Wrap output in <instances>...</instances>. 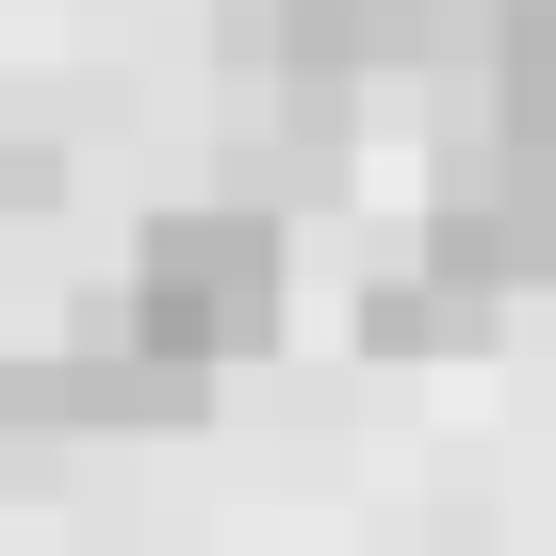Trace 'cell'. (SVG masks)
I'll list each match as a JSON object with an SVG mask.
<instances>
[{"label": "cell", "mask_w": 556, "mask_h": 556, "mask_svg": "<svg viewBox=\"0 0 556 556\" xmlns=\"http://www.w3.org/2000/svg\"><path fill=\"white\" fill-rule=\"evenodd\" d=\"M99 344L164 361V377H245L278 344V213L262 197H180L131 229V278L99 295Z\"/></svg>", "instance_id": "1"}, {"label": "cell", "mask_w": 556, "mask_h": 556, "mask_svg": "<svg viewBox=\"0 0 556 556\" xmlns=\"http://www.w3.org/2000/svg\"><path fill=\"white\" fill-rule=\"evenodd\" d=\"M409 262L442 278V295H475L491 328L540 312V295H556V164L507 148V131H458L442 180H426V245H409Z\"/></svg>", "instance_id": "2"}, {"label": "cell", "mask_w": 556, "mask_h": 556, "mask_svg": "<svg viewBox=\"0 0 556 556\" xmlns=\"http://www.w3.org/2000/svg\"><path fill=\"white\" fill-rule=\"evenodd\" d=\"M491 34V0H229V66L245 83H393Z\"/></svg>", "instance_id": "3"}, {"label": "cell", "mask_w": 556, "mask_h": 556, "mask_svg": "<svg viewBox=\"0 0 556 556\" xmlns=\"http://www.w3.org/2000/svg\"><path fill=\"white\" fill-rule=\"evenodd\" d=\"M213 409V377H164L131 344H0V458L17 442H180Z\"/></svg>", "instance_id": "4"}, {"label": "cell", "mask_w": 556, "mask_h": 556, "mask_svg": "<svg viewBox=\"0 0 556 556\" xmlns=\"http://www.w3.org/2000/svg\"><path fill=\"white\" fill-rule=\"evenodd\" d=\"M475 131H507V148H540L556 164V0H491V34H475Z\"/></svg>", "instance_id": "5"}, {"label": "cell", "mask_w": 556, "mask_h": 556, "mask_svg": "<svg viewBox=\"0 0 556 556\" xmlns=\"http://www.w3.org/2000/svg\"><path fill=\"white\" fill-rule=\"evenodd\" d=\"M475 344H491V312H475V295H442L426 262L361 278V361H475Z\"/></svg>", "instance_id": "6"}, {"label": "cell", "mask_w": 556, "mask_h": 556, "mask_svg": "<svg viewBox=\"0 0 556 556\" xmlns=\"http://www.w3.org/2000/svg\"><path fill=\"white\" fill-rule=\"evenodd\" d=\"M50 197H66V164H50V148H17V131H0V213H50Z\"/></svg>", "instance_id": "7"}]
</instances>
